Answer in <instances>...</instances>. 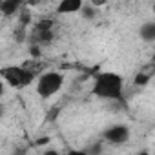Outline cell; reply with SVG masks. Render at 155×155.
I'll return each instance as SVG.
<instances>
[{"label":"cell","instance_id":"cell-1","mask_svg":"<svg viewBox=\"0 0 155 155\" xmlns=\"http://www.w3.org/2000/svg\"><path fill=\"white\" fill-rule=\"evenodd\" d=\"M91 93L101 101L120 102L124 99V79L115 71H102L95 77Z\"/></svg>","mask_w":155,"mask_h":155},{"label":"cell","instance_id":"cell-2","mask_svg":"<svg viewBox=\"0 0 155 155\" xmlns=\"http://www.w3.org/2000/svg\"><path fill=\"white\" fill-rule=\"evenodd\" d=\"M64 82H66V75L62 71H44L38 75L37 79V95L40 99H51L55 97L62 88H64Z\"/></svg>","mask_w":155,"mask_h":155},{"label":"cell","instance_id":"cell-3","mask_svg":"<svg viewBox=\"0 0 155 155\" xmlns=\"http://www.w3.org/2000/svg\"><path fill=\"white\" fill-rule=\"evenodd\" d=\"M0 75H2L4 82L9 84L15 90L28 88L29 84L35 82V79H38V77L35 75V71L26 68V66H4L2 69H0Z\"/></svg>","mask_w":155,"mask_h":155},{"label":"cell","instance_id":"cell-4","mask_svg":"<svg viewBox=\"0 0 155 155\" xmlns=\"http://www.w3.org/2000/svg\"><path fill=\"white\" fill-rule=\"evenodd\" d=\"M130 137H131L130 126L128 124H120V122L119 124H111V126H108L102 131V140H106L110 144H117V146L126 144L130 140Z\"/></svg>","mask_w":155,"mask_h":155},{"label":"cell","instance_id":"cell-5","mask_svg":"<svg viewBox=\"0 0 155 155\" xmlns=\"http://www.w3.org/2000/svg\"><path fill=\"white\" fill-rule=\"evenodd\" d=\"M82 8H84V2H81V0H60L57 6V13L58 15H75V13H81Z\"/></svg>","mask_w":155,"mask_h":155},{"label":"cell","instance_id":"cell-6","mask_svg":"<svg viewBox=\"0 0 155 155\" xmlns=\"http://www.w3.org/2000/svg\"><path fill=\"white\" fill-rule=\"evenodd\" d=\"M139 37L142 42H155V20H150L139 28Z\"/></svg>","mask_w":155,"mask_h":155},{"label":"cell","instance_id":"cell-7","mask_svg":"<svg viewBox=\"0 0 155 155\" xmlns=\"http://www.w3.org/2000/svg\"><path fill=\"white\" fill-rule=\"evenodd\" d=\"M22 4L20 2H15V0H2L0 2V13H2L4 17H13L20 11Z\"/></svg>","mask_w":155,"mask_h":155},{"label":"cell","instance_id":"cell-8","mask_svg":"<svg viewBox=\"0 0 155 155\" xmlns=\"http://www.w3.org/2000/svg\"><path fill=\"white\" fill-rule=\"evenodd\" d=\"M81 15H82V18H88V20H93L97 15H99V11H97V8L90 2V4H84V8H82V11H81Z\"/></svg>","mask_w":155,"mask_h":155},{"label":"cell","instance_id":"cell-9","mask_svg":"<svg viewBox=\"0 0 155 155\" xmlns=\"http://www.w3.org/2000/svg\"><path fill=\"white\" fill-rule=\"evenodd\" d=\"M150 79H151V73L140 71V73H137V75H135V79H133V82H135V86L142 88V86H146V84L150 82Z\"/></svg>","mask_w":155,"mask_h":155},{"label":"cell","instance_id":"cell-10","mask_svg":"<svg viewBox=\"0 0 155 155\" xmlns=\"http://www.w3.org/2000/svg\"><path fill=\"white\" fill-rule=\"evenodd\" d=\"M84 151L88 155H104V146H102V142H93L88 148H84Z\"/></svg>","mask_w":155,"mask_h":155},{"label":"cell","instance_id":"cell-11","mask_svg":"<svg viewBox=\"0 0 155 155\" xmlns=\"http://www.w3.org/2000/svg\"><path fill=\"white\" fill-rule=\"evenodd\" d=\"M66 155H88V153H86L84 148H82V150H71V151H68Z\"/></svg>","mask_w":155,"mask_h":155},{"label":"cell","instance_id":"cell-12","mask_svg":"<svg viewBox=\"0 0 155 155\" xmlns=\"http://www.w3.org/2000/svg\"><path fill=\"white\" fill-rule=\"evenodd\" d=\"M139 155H150V151H146V150H144V151H140Z\"/></svg>","mask_w":155,"mask_h":155},{"label":"cell","instance_id":"cell-13","mask_svg":"<svg viewBox=\"0 0 155 155\" xmlns=\"http://www.w3.org/2000/svg\"><path fill=\"white\" fill-rule=\"evenodd\" d=\"M151 13H153V17H155V2H153V6H151Z\"/></svg>","mask_w":155,"mask_h":155},{"label":"cell","instance_id":"cell-14","mask_svg":"<svg viewBox=\"0 0 155 155\" xmlns=\"http://www.w3.org/2000/svg\"><path fill=\"white\" fill-rule=\"evenodd\" d=\"M153 73H155V62H153Z\"/></svg>","mask_w":155,"mask_h":155}]
</instances>
